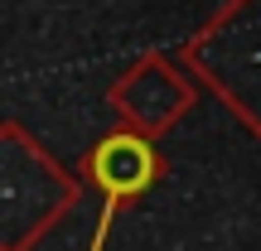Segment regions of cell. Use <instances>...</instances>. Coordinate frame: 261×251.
<instances>
[{
    "instance_id": "cell-1",
    "label": "cell",
    "mask_w": 261,
    "mask_h": 251,
    "mask_svg": "<svg viewBox=\"0 0 261 251\" xmlns=\"http://www.w3.org/2000/svg\"><path fill=\"white\" fill-rule=\"evenodd\" d=\"M92 179L107 188L112 198H130L155 179V150L140 135H112L97 145L92 155Z\"/></svg>"
}]
</instances>
